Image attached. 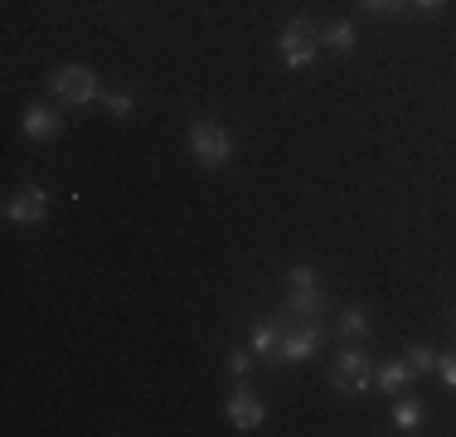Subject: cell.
I'll list each match as a JSON object with an SVG mask.
<instances>
[{
    "label": "cell",
    "mask_w": 456,
    "mask_h": 437,
    "mask_svg": "<svg viewBox=\"0 0 456 437\" xmlns=\"http://www.w3.org/2000/svg\"><path fill=\"white\" fill-rule=\"evenodd\" d=\"M190 156L200 161L204 170H219V166L233 161V136H228L219 122H204L200 117V122L190 127Z\"/></svg>",
    "instance_id": "obj_1"
},
{
    "label": "cell",
    "mask_w": 456,
    "mask_h": 437,
    "mask_svg": "<svg viewBox=\"0 0 456 437\" xmlns=\"http://www.w3.org/2000/svg\"><path fill=\"white\" fill-rule=\"evenodd\" d=\"M49 87H53V97L59 103H69V107H88V103H97V73L88 69V63H63L59 73L49 78Z\"/></svg>",
    "instance_id": "obj_2"
},
{
    "label": "cell",
    "mask_w": 456,
    "mask_h": 437,
    "mask_svg": "<svg viewBox=\"0 0 456 437\" xmlns=\"http://www.w3.org/2000/svg\"><path fill=\"white\" fill-rule=\"evenodd\" d=\"M277 49H281V63H287V69H311V63H316V49H321V35L306 20H287Z\"/></svg>",
    "instance_id": "obj_3"
},
{
    "label": "cell",
    "mask_w": 456,
    "mask_h": 437,
    "mask_svg": "<svg viewBox=\"0 0 456 437\" xmlns=\"http://www.w3.org/2000/svg\"><path fill=\"white\" fill-rule=\"evenodd\" d=\"M330 379H335V389H340V393L360 399V393L374 389V365H369V355H364V350H345V355L335 359Z\"/></svg>",
    "instance_id": "obj_4"
},
{
    "label": "cell",
    "mask_w": 456,
    "mask_h": 437,
    "mask_svg": "<svg viewBox=\"0 0 456 437\" xmlns=\"http://www.w3.org/2000/svg\"><path fill=\"white\" fill-rule=\"evenodd\" d=\"M45 214H49V194L39 190V185H20V190L5 200V218H10V224H20V228L39 224Z\"/></svg>",
    "instance_id": "obj_5"
},
{
    "label": "cell",
    "mask_w": 456,
    "mask_h": 437,
    "mask_svg": "<svg viewBox=\"0 0 456 437\" xmlns=\"http://www.w3.org/2000/svg\"><path fill=\"white\" fill-rule=\"evenodd\" d=\"M228 423H233L238 433H253V428H263V418H267V403L257 399L253 389H233L228 393Z\"/></svg>",
    "instance_id": "obj_6"
},
{
    "label": "cell",
    "mask_w": 456,
    "mask_h": 437,
    "mask_svg": "<svg viewBox=\"0 0 456 437\" xmlns=\"http://www.w3.org/2000/svg\"><path fill=\"white\" fill-rule=\"evenodd\" d=\"M287 306H291L297 316H316V311H321L316 268H291V277H287Z\"/></svg>",
    "instance_id": "obj_7"
},
{
    "label": "cell",
    "mask_w": 456,
    "mask_h": 437,
    "mask_svg": "<svg viewBox=\"0 0 456 437\" xmlns=\"http://www.w3.org/2000/svg\"><path fill=\"white\" fill-rule=\"evenodd\" d=\"M321 345V326L306 316V326H297V331H281V350L277 359H287V365H301V359H311Z\"/></svg>",
    "instance_id": "obj_8"
},
{
    "label": "cell",
    "mask_w": 456,
    "mask_h": 437,
    "mask_svg": "<svg viewBox=\"0 0 456 437\" xmlns=\"http://www.w3.org/2000/svg\"><path fill=\"white\" fill-rule=\"evenodd\" d=\"M20 127H25V136L29 141H53L63 131V117L53 112V107H25V117H20Z\"/></svg>",
    "instance_id": "obj_9"
},
{
    "label": "cell",
    "mask_w": 456,
    "mask_h": 437,
    "mask_svg": "<svg viewBox=\"0 0 456 437\" xmlns=\"http://www.w3.org/2000/svg\"><path fill=\"white\" fill-rule=\"evenodd\" d=\"M408 375H412L408 359H388V365L374 369V384L384 389V393H398V389H408Z\"/></svg>",
    "instance_id": "obj_10"
},
{
    "label": "cell",
    "mask_w": 456,
    "mask_h": 437,
    "mask_svg": "<svg viewBox=\"0 0 456 437\" xmlns=\"http://www.w3.org/2000/svg\"><path fill=\"white\" fill-rule=\"evenodd\" d=\"M422 423H428V403H422V399H403L394 408V428L398 433H418Z\"/></svg>",
    "instance_id": "obj_11"
},
{
    "label": "cell",
    "mask_w": 456,
    "mask_h": 437,
    "mask_svg": "<svg viewBox=\"0 0 456 437\" xmlns=\"http://www.w3.org/2000/svg\"><path fill=\"white\" fill-rule=\"evenodd\" d=\"M248 350H253L257 359H277L281 331H277V326H267V321H257V326H253V345H248Z\"/></svg>",
    "instance_id": "obj_12"
},
{
    "label": "cell",
    "mask_w": 456,
    "mask_h": 437,
    "mask_svg": "<svg viewBox=\"0 0 456 437\" xmlns=\"http://www.w3.org/2000/svg\"><path fill=\"white\" fill-rule=\"evenodd\" d=\"M321 44H325V49H335V54H350V49H354V25H350V20H335V25H325V29H321Z\"/></svg>",
    "instance_id": "obj_13"
},
{
    "label": "cell",
    "mask_w": 456,
    "mask_h": 437,
    "mask_svg": "<svg viewBox=\"0 0 456 437\" xmlns=\"http://www.w3.org/2000/svg\"><path fill=\"white\" fill-rule=\"evenodd\" d=\"M340 335H350V341H364V335H369L364 306H345V311H340Z\"/></svg>",
    "instance_id": "obj_14"
},
{
    "label": "cell",
    "mask_w": 456,
    "mask_h": 437,
    "mask_svg": "<svg viewBox=\"0 0 456 437\" xmlns=\"http://www.w3.org/2000/svg\"><path fill=\"white\" fill-rule=\"evenodd\" d=\"M97 103H102V112L107 117H132V93H102V97H97Z\"/></svg>",
    "instance_id": "obj_15"
},
{
    "label": "cell",
    "mask_w": 456,
    "mask_h": 437,
    "mask_svg": "<svg viewBox=\"0 0 456 437\" xmlns=\"http://www.w3.org/2000/svg\"><path fill=\"white\" fill-rule=\"evenodd\" d=\"M408 365H412V369H437V350H428V345H408Z\"/></svg>",
    "instance_id": "obj_16"
},
{
    "label": "cell",
    "mask_w": 456,
    "mask_h": 437,
    "mask_svg": "<svg viewBox=\"0 0 456 437\" xmlns=\"http://www.w3.org/2000/svg\"><path fill=\"white\" fill-rule=\"evenodd\" d=\"M437 375L447 389H456V355H437Z\"/></svg>",
    "instance_id": "obj_17"
},
{
    "label": "cell",
    "mask_w": 456,
    "mask_h": 437,
    "mask_svg": "<svg viewBox=\"0 0 456 437\" xmlns=\"http://www.w3.org/2000/svg\"><path fill=\"white\" fill-rule=\"evenodd\" d=\"M248 365H253V355H248V350H233V355H228V369H233V379H243Z\"/></svg>",
    "instance_id": "obj_18"
},
{
    "label": "cell",
    "mask_w": 456,
    "mask_h": 437,
    "mask_svg": "<svg viewBox=\"0 0 456 437\" xmlns=\"http://www.w3.org/2000/svg\"><path fill=\"white\" fill-rule=\"evenodd\" d=\"M364 10H374V15H394V10H403V0H364Z\"/></svg>",
    "instance_id": "obj_19"
},
{
    "label": "cell",
    "mask_w": 456,
    "mask_h": 437,
    "mask_svg": "<svg viewBox=\"0 0 456 437\" xmlns=\"http://www.w3.org/2000/svg\"><path fill=\"white\" fill-rule=\"evenodd\" d=\"M412 5H418V10H428V15H432V10H442L447 0H412Z\"/></svg>",
    "instance_id": "obj_20"
}]
</instances>
